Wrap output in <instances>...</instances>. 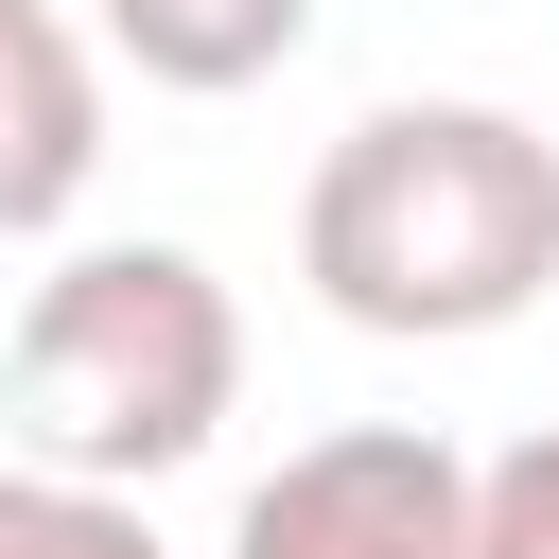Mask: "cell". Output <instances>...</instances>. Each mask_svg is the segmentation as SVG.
Here are the masks:
<instances>
[{
	"label": "cell",
	"instance_id": "cell-1",
	"mask_svg": "<svg viewBox=\"0 0 559 559\" xmlns=\"http://www.w3.org/2000/svg\"><path fill=\"white\" fill-rule=\"evenodd\" d=\"M297 280L314 314L384 332V349H472L507 314H542L559 280V140L524 105H367L314 192H297Z\"/></svg>",
	"mask_w": 559,
	"mask_h": 559
},
{
	"label": "cell",
	"instance_id": "cell-2",
	"mask_svg": "<svg viewBox=\"0 0 559 559\" xmlns=\"http://www.w3.org/2000/svg\"><path fill=\"white\" fill-rule=\"evenodd\" d=\"M0 402L52 472H105V489H157L227 437L245 402V297L192 262V245H70L0 349Z\"/></svg>",
	"mask_w": 559,
	"mask_h": 559
},
{
	"label": "cell",
	"instance_id": "cell-3",
	"mask_svg": "<svg viewBox=\"0 0 559 559\" xmlns=\"http://www.w3.org/2000/svg\"><path fill=\"white\" fill-rule=\"evenodd\" d=\"M227 559H472V454L437 419H332L227 507Z\"/></svg>",
	"mask_w": 559,
	"mask_h": 559
},
{
	"label": "cell",
	"instance_id": "cell-4",
	"mask_svg": "<svg viewBox=\"0 0 559 559\" xmlns=\"http://www.w3.org/2000/svg\"><path fill=\"white\" fill-rule=\"evenodd\" d=\"M105 175V35L70 0H0V245H52Z\"/></svg>",
	"mask_w": 559,
	"mask_h": 559
},
{
	"label": "cell",
	"instance_id": "cell-5",
	"mask_svg": "<svg viewBox=\"0 0 559 559\" xmlns=\"http://www.w3.org/2000/svg\"><path fill=\"white\" fill-rule=\"evenodd\" d=\"M87 35H105V70H140V87H175V105H227V87L297 70L314 0H87Z\"/></svg>",
	"mask_w": 559,
	"mask_h": 559
},
{
	"label": "cell",
	"instance_id": "cell-6",
	"mask_svg": "<svg viewBox=\"0 0 559 559\" xmlns=\"http://www.w3.org/2000/svg\"><path fill=\"white\" fill-rule=\"evenodd\" d=\"M0 559H175V542L140 524V489H105V472H52V454H17V472H0Z\"/></svg>",
	"mask_w": 559,
	"mask_h": 559
},
{
	"label": "cell",
	"instance_id": "cell-7",
	"mask_svg": "<svg viewBox=\"0 0 559 559\" xmlns=\"http://www.w3.org/2000/svg\"><path fill=\"white\" fill-rule=\"evenodd\" d=\"M472 559H559V419L472 454Z\"/></svg>",
	"mask_w": 559,
	"mask_h": 559
}]
</instances>
